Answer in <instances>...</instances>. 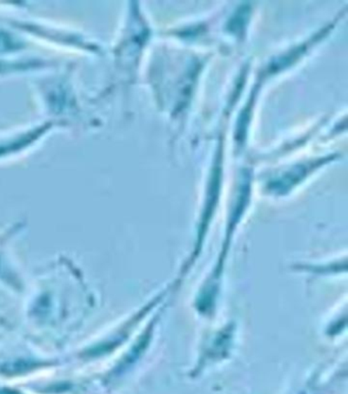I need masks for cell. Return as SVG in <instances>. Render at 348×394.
<instances>
[{
    "label": "cell",
    "instance_id": "6da1fadb",
    "mask_svg": "<svg viewBox=\"0 0 348 394\" xmlns=\"http://www.w3.org/2000/svg\"><path fill=\"white\" fill-rule=\"evenodd\" d=\"M0 394H21L18 393V391L13 390L10 388H4V387H0Z\"/></svg>",
    "mask_w": 348,
    "mask_h": 394
}]
</instances>
